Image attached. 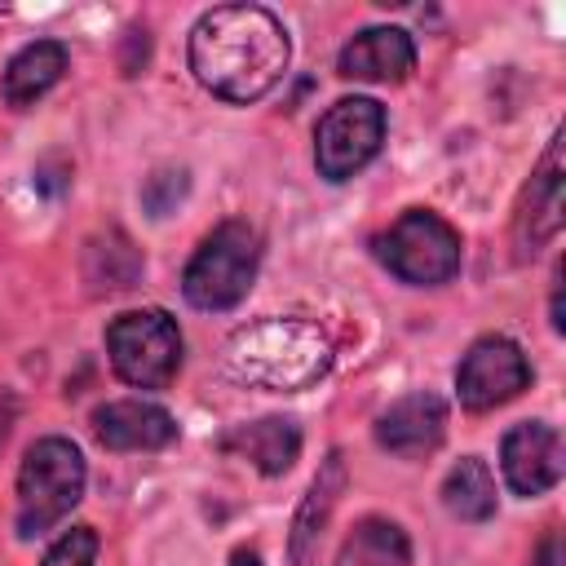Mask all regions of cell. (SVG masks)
I'll list each match as a JSON object with an SVG mask.
<instances>
[{
    "label": "cell",
    "mask_w": 566,
    "mask_h": 566,
    "mask_svg": "<svg viewBox=\"0 0 566 566\" xmlns=\"http://www.w3.org/2000/svg\"><path fill=\"white\" fill-rule=\"evenodd\" d=\"M186 57L212 97L248 106L283 80L292 40L287 27L261 4H217L190 27Z\"/></svg>",
    "instance_id": "1"
},
{
    "label": "cell",
    "mask_w": 566,
    "mask_h": 566,
    "mask_svg": "<svg viewBox=\"0 0 566 566\" xmlns=\"http://www.w3.org/2000/svg\"><path fill=\"white\" fill-rule=\"evenodd\" d=\"M336 345L318 318L305 314H270L243 323L226 340V371L239 385L270 394H301L332 371Z\"/></svg>",
    "instance_id": "2"
},
{
    "label": "cell",
    "mask_w": 566,
    "mask_h": 566,
    "mask_svg": "<svg viewBox=\"0 0 566 566\" xmlns=\"http://www.w3.org/2000/svg\"><path fill=\"white\" fill-rule=\"evenodd\" d=\"M88 469L71 438H40L27 447L18 469V535L35 539L57 526L84 495Z\"/></svg>",
    "instance_id": "3"
},
{
    "label": "cell",
    "mask_w": 566,
    "mask_h": 566,
    "mask_svg": "<svg viewBox=\"0 0 566 566\" xmlns=\"http://www.w3.org/2000/svg\"><path fill=\"white\" fill-rule=\"evenodd\" d=\"M261 265V234L248 221H221L190 256L181 296L195 310H230L248 296Z\"/></svg>",
    "instance_id": "4"
},
{
    "label": "cell",
    "mask_w": 566,
    "mask_h": 566,
    "mask_svg": "<svg viewBox=\"0 0 566 566\" xmlns=\"http://www.w3.org/2000/svg\"><path fill=\"white\" fill-rule=\"evenodd\" d=\"M376 256L394 279L411 287H438L460 274L464 248L460 230L447 217L429 208H407L385 234H376Z\"/></svg>",
    "instance_id": "5"
},
{
    "label": "cell",
    "mask_w": 566,
    "mask_h": 566,
    "mask_svg": "<svg viewBox=\"0 0 566 566\" xmlns=\"http://www.w3.org/2000/svg\"><path fill=\"white\" fill-rule=\"evenodd\" d=\"M106 354L124 385L168 389L181 367V332L164 310H128L106 327Z\"/></svg>",
    "instance_id": "6"
},
{
    "label": "cell",
    "mask_w": 566,
    "mask_h": 566,
    "mask_svg": "<svg viewBox=\"0 0 566 566\" xmlns=\"http://www.w3.org/2000/svg\"><path fill=\"white\" fill-rule=\"evenodd\" d=\"M385 142V106L376 97H340L314 128V164L327 181H349L363 172Z\"/></svg>",
    "instance_id": "7"
},
{
    "label": "cell",
    "mask_w": 566,
    "mask_h": 566,
    "mask_svg": "<svg viewBox=\"0 0 566 566\" xmlns=\"http://www.w3.org/2000/svg\"><path fill=\"white\" fill-rule=\"evenodd\" d=\"M526 385H531V363L522 345L509 336H478L455 367V394L469 411H495L509 398H517Z\"/></svg>",
    "instance_id": "8"
},
{
    "label": "cell",
    "mask_w": 566,
    "mask_h": 566,
    "mask_svg": "<svg viewBox=\"0 0 566 566\" xmlns=\"http://www.w3.org/2000/svg\"><path fill=\"white\" fill-rule=\"evenodd\" d=\"M500 469H504V482L517 495H544L548 486L562 482V469H566L562 433L544 420L513 424L500 442Z\"/></svg>",
    "instance_id": "9"
},
{
    "label": "cell",
    "mask_w": 566,
    "mask_h": 566,
    "mask_svg": "<svg viewBox=\"0 0 566 566\" xmlns=\"http://www.w3.org/2000/svg\"><path fill=\"white\" fill-rule=\"evenodd\" d=\"M447 438V402L429 389L402 394L376 416V442L398 460H424Z\"/></svg>",
    "instance_id": "10"
},
{
    "label": "cell",
    "mask_w": 566,
    "mask_h": 566,
    "mask_svg": "<svg viewBox=\"0 0 566 566\" xmlns=\"http://www.w3.org/2000/svg\"><path fill=\"white\" fill-rule=\"evenodd\" d=\"M562 177H566V172H562V137H553L548 150H544V159H539V168L531 172V186H526L522 208H517L513 234H517V252H522V256L539 252V248L562 230V208H566Z\"/></svg>",
    "instance_id": "11"
},
{
    "label": "cell",
    "mask_w": 566,
    "mask_h": 566,
    "mask_svg": "<svg viewBox=\"0 0 566 566\" xmlns=\"http://www.w3.org/2000/svg\"><path fill=\"white\" fill-rule=\"evenodd\" d=\"M93 433L106 451H159L177 438V420L146 398H115L93 411Z\"/></svg>",
    "instance_id": "12"
},
{
    "label": "cell",
    "mask_w": 566,
    "mask_h": 566,
    "mask_svg": "<svg viewBox=\"0 0 566 566\" xmlns=\"http://www.w3.org/2000/svg\"><path fill=\"white\" fill-rule=\"evenodd\" d=\"M416 66V44L402 27H363L336 57V71L345 80L363 84H398Z\"/></svg>",
    "instance_id": "13"
},
{
    "label": "cell",
    "mask_w": 566,
    "mask_h": 566,
    "mask_svg": "<svg viewBox=\"0 0 566 566\" xmlns=\"http://www.w3.org/2000/svg\"><path fill=\"white\" fill-rule=\"evenodd\" d=\"M221 451L234 460H248L265 478H279L296 464L301 455V429L287 416H261L252 424H234L221 433Z\"/></svg>",
    "instance_id": "14"
},
{
    "label": "cell",
    "mask_w": 566,
    "mask_h": 566,
    "mask_svg": "<svg viewBox=\"0 0 566 566\" xmlns=\"http://www.w3.org/2000/svg\"><path fill=\"white\" fill-rule=\"evenodd\" d=\"M340 495H345V455L332 451L323 460V469L314 473V482H310V491H305V500H301V509L292 517V566H310L314 562V548H318Z\"/></svg>",
    "instance_id": "15"
},
{
    "label": "cell",
    "mask_w": 566,
    "mask_h": 566,
    "mask_svg": "<svg viewBox=\"0 0 566 566\" xmlns=\"http://www.w3.org/2000/svg\"><path fill=\"white\" fill-rule=\"evenodd\" d=\"M66 44L62 40H31L27 49H18L4 66V80H0V97L4 106L13 111H27L31 102H40L62 75H66Z\"/></svg>",
    "instance_id": "16"
},
{
    "label": "cell",
    "mask_w": 566,
    "mask_h": 566,
    "mask_svg": "<svg viewBox=\"0 0 566 566\" xmlns=\"http://www.w3.org/2000/svg\"><path fill=\"white\" fill-rule=\"evenodd\" d=\"M137 274H142V252L119 226L84 243V279L93 292H124L137 283Z\"/></svg>",
    "instance_id": "17"
},
{
    "label": "cell",
    "mask_w": 566,
    "mask_h": 566,
    "mask_svg": "<svg viewBox=\"0 0 566 566\" xmlns=\"http://www.w3.org/2000/svg\"><path fill=\"white\" fill-rule=\"evenodd\" d=\"M442 504L460 522H486L495 513V478H491L486 460H478V455L455 460L451 473L442 478Z\"/></svg>",
    "instance_id": "18"
},
{
    "label": "cell",
    "mask_w": 566,
    "mask_h": 566,
    "mask_svg": "<svg viewBox=\"0 0 566 566\" xmlns=\"http://www.w3.org/2000/svg\"><path fill=\"white\" fill-rule=\"evenodd\" d=\"M345 557H349V566H411V544L398 522L363 517L349 535Z\"/></svg>",
    "instance_id": "19"
},
{
    "label": "cell",
    "mask_w": 566,
    "mask_h": 566,
    "mask_svg": "<svg viewBox=\"0 0 566 566\" xmlns=\"http://www.w3.org/2000/svg\"><path fill=\"white\" fill-rule=\"evenodd\" d=\"M44 566H97V531L93 526H71L44 553Z\"/></svg>",
    "instance_id": "20"
},
{
    "label": "cell",
    "mask_w": 566,
    "mask_h": 566,
    "mask_svg": "<svg viewBox=\"0 0 566 566\" xmlns=\"http://www.w3.org/2000/svg\"><path fill=\"white\" fill-rule=\"evenodd\" d=\"M181 195H186V172H181V168H159V172H150L146 186H142V203H146L150 217H168Z\"/></svg>",
    "instance_id": "21"
},
{
    "label": "cell",
    "mask_w": 566,
    "mask_h": 566,
    "mask_svg": "<svg viewBox=\"0 0 566 566\" xmlns=\"http://www.w3.org/2000/svg\"><path fill=\"white\" fill-rule=\"evenodd\" d=\"M531 566H566V557H562V539H557V535H544V544L535 548Z\"/></svg>",
    "instance_id": "22"
},
{
    "label": "cell",
    "mask_w": 566,
    "mask_h": 566,
    "mask_svg": "<svg viewBox=\"0 0 566 566\" xmlns=\"http://www.w3.org/2000/svg\"><path fill=\"white\" fill-rule=\"evenodd\" d=\"M230 566H261V562H256V553H248V548H239V553H234V562H230Z\"/></svg>",
    "instance_id": "23"
}]
</instances>
